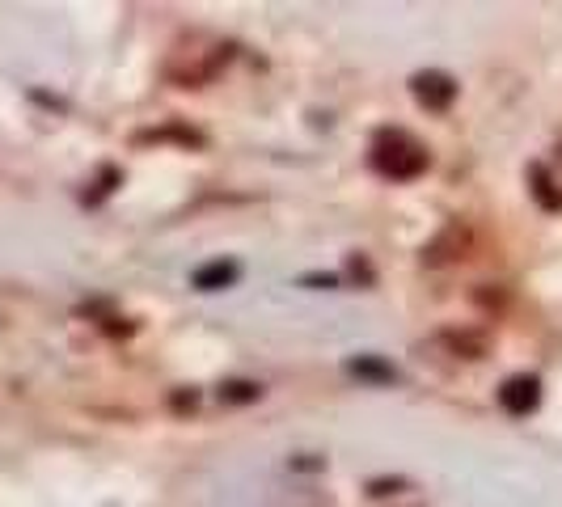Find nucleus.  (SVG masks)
Segmentation results:
<instances>
[{
  "mask_svg": "<svg viewBox=\"0 0 562 507\" xmlns=\"http://www.w3.org/2000/svg\"><path fill=\"white\" fill-rule=\"evenodd\" d=\"M229 60H232L229 43H191V47H178L165 60V76L182 89H199V85H212Z\"/></svg>",
  "mask_w": 562,
  "mask_h": 507,
  "instance_id": "f257e3e1",
  "label": "nucleus"
},
{
  "mask_svg": "<svg viewBox=\"0 0 562 507\" xmlns=\"http://www.w3.org/2000/svg\"><path fill=\"white\" fill-rule=\"evenodd\" d=\"M372 165L393 182H410L428 170V149L406 132H380L377 144H372Z\"/></svg>",
  "mask_w": 562,
  "mask_h": 507,
  "instance_id": "f03ea898",
  "label": "nucleus"
},
{
  "mask_svg": "<svg viewBox=\"0 0 562 507\" xmlns=\"http://www.w3.org/2000/svg\"><path fill=\"white\" fill-rule=\"evenodd\" d=\"M478 246V233L469 220H449L440 233L431 237L428 246L419 249L423 267H452V262H465Z\"/></svg>",
  "mask_w": 562,
  "mask_h": 507,
  "instance_id": "7ed1b4c3",
  "label": "nucleus"
},
{
  "mask_svg": "<svg viewBox=\"0 0 562 507\" xmlns=\"http://www.w3.org/2000/svg\"><path fill=\"white\" fill-rule=\"evenodd\" d=\"M410 93H415V102L423 111L444 114L457 102V81L449 73H440V68H423V73L410 76Z\"/></svg>",
  "mask_w": 562,
  "mask_h": 507,
  "instance_id": "20e7f679",
  "label": "nucleus"
},
{
  "mask_svg": "<svg viewBox=\"0 0 562 507\" xmlns=\"http://www.w3.org/2000/svg\"><path fill=\"white\" fill-rule=\"evenodd\" d=\"M499 406L508 410V414H516V419L533 414V410L541 406V376H533V372L508 376V381H503V389H499Z\"/></svg>",
  "mask_w": 562,
  "mask_h": 507,
  "instance_id": "39448f33",
  "label": "nucleus"
},
{
  "mask_svg": "<svg viewBox=\"0 0 562 507\" xmlns=\"http://www.w3.org/2000/svg\"><path fill=\"white\" fill-rule=\"evenodd\" d=\"M436 346H444L457 359H487L490 356V338L482 330H440Z\"/></svg>",
  "mask_w": 562,
  "mask_h": 507,
  "instance_id": "423d86ee",
  "label": "nucleus"
},
{
  "mask_svg": "<svg viewBox=\"0 0 562 507\" xmlns=\"http://www.w3.org/2000/svg\"><path fill=\"white\" fill-rule=\"evenodd\" d=\"M528 195L537 199V208L550 211V216H558V211H562V186L554 182V173L546 170L541 161L528 165Z\"/></svg>",
  "mask_w": 562,
  "mask_h": 507,
  "instance_id": "0eeeda50",
  "label": "nucleus"
},
{
  "mask_svg": "<svg viewBox=\"0 0 562 507\" xmlns=\"http://www.w3.org/2000/svg\"><path fill=\"white\" fill-rule=\"evenodd\" d=\"M237 279H242V267L232 258H212L191 275V284H195L199 292H221V288H232Z\"/></svg>",
  "mask_w": 562,
  "mask_h": 507,
  "instance_id": "6e6552de",
  "label": "nucleus"
},
{
  "mask_svg": "<svg viewBox=\"0 0 562 507\" xmlns=\"http://www.w3.org/2000/svg\"><path fill=\"white\" fill-rule=\"evenodd\" d=\"M347 372H351V376H360V381H372V385H393V381H398V368H393V364H385L380 356H351V359H347Z\"/></svg>",
  "mask_w": 562,
  "mask_h": 507,
  "instance_id": "1a4fd4ad",
  "label": "nucleus"
},
{
  "mask_svg": "<svg viewBox=\"0 0 562 507\" xmlns=\"http://www.w3.org/2000/svg\"><path fill=\"white\" fill-rule=\"evenodd\" d=\"M165 140H173V144H186V149H203V144H208V140L199 136L195 127H178V123L157 127V132H140V136H135V144H165Z\"/></svg>",
  "mask_w": 562,
  "mask_h": 507,
  "instance_id": "9d476101",
  "label": "nucleus"
},
{
  "mask_svg": "<svg viewBox=\"0 0 562 507\" xmlns=\"http://www.w3.org/2000/svg\"><path fill=\"white\" fill-rule=\"evenodd\" d=\"M262 397V385L258 381H224L221 385V402L224 406H250Z\"/></svg>",
  "mask_w": 562,
  "mask_h": 507,
  "instance_id": "9b49d317",
  "label": "nucleus"
},
{
  "mask_svg": "<svg viewBox=\"0 0 562 507\" xmlns=\"http://www.w3.org/2000/svg\"><path fill=\"white\" fill-rule=\"evenodd\" d=\"M398 491H406V478H372V483H368V495L372 499H389V495H398Z\"/></svg>",
  "mask_w": 562,
  "mask_h": 507,
  "instance_id": "f8f14e48",
  "label": "nucleus"
},
{
  "mask_svg": "<svg viewBox=\"0 0 562 507\" xmlns=\"http://www.w3.org/2000/svg\"><path fill=\"white\" fill-rule=\"evenodd\" d=\"M170 406L178 410V414H186V410H195V406H199V394H195V389H178V394L170 397Z\"/></svg>",
  "mask_w": 562,
  "mask_h": 507,
  "instance_id": "ddd939ff",
  "label": "nucleus"
},
{
  "mask_svg": "<svg viewBox=\"0 0 562 507\" xmlns=\"http://www.w3.org/2000/svg\"><path fill=\"white\" fill-rule=\"evenodd\" d=\"M305 288H339V275H305Z\"/></svg>",
  "mask_w": 562,
  "mask_h": 507,
  "instance_id": "4468645a",
  "label": "nucleus"
}]
</instances>
